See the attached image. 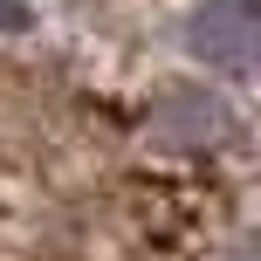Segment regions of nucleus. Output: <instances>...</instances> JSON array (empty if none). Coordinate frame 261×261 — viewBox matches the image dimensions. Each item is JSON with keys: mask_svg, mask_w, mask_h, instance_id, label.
Here are the masks:
<instances>
[{"mask_svg": "<svg viewBox=\"0 0 261 261\" xmlns=\"http://www.w3.org/2000/svg\"><path fill=\"white\" fill-rule=\"evenodd\" d=\"M193 55H206L213 69L248 76V62H254V7L248 0H206L193 14Z\"/></svg>", "mask_w": 261, "mask_h": 261, "instance_id": "f257e3e1", "label": "nucleus"}, {"mask_svg": "<svg viewBox=\"0 0 261 261\" xmlns=\"http://www.w3.org/2000/svg\"><path fill=\"white\" fill-rule=\"evenodd\" d=\"M234 130V117H227L220 96H165L151 117V138L172 144V151H206L213 138H227Z\"/></svg>", "mask_w": 261, "mask_h": 261, "instance_id": "f03ea898", "label": "nucleus"}]
</instances>
